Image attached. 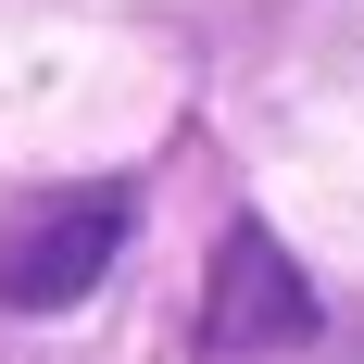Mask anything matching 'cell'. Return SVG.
Here are the masks:
<instances>
[{
  "label": "cell",
  "mask_w": 364,
  "mask_h": 364,
  "mask_svg": "<svg viewBox=\"0 0 364 364\" xmlns=\"http://www.w3.org/2000/svg\"><path fill=\"white\" fill-rule=\"evenodd\" d=\"M126 226H139L126 188H75V201L26 214L0 239V314H63V301H88L113 277V252H126Z\"/></svg>",
  "instance_id": "obj_1"
},
{
  "label": "cell",
  "mask_w": 364,
  "mask_h": 364,
  "mask_svg": "<svg viewBox=\"0 0 364 364\" xmlns=\"http://www.w3.org/2000/svg\"><path fill=\"white\" fill-rule=\"evenodd\" d=\"M314 327V289L289 277V252L264 226H226L214 252V301H201V352H289Z\"/></svg>",
  "instance_id": "obj_2"
}]
</instances>
